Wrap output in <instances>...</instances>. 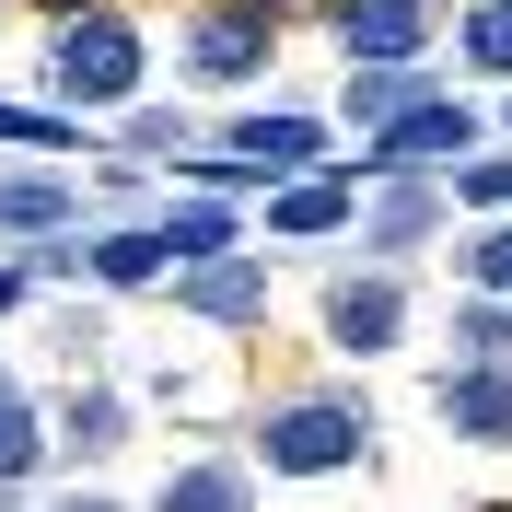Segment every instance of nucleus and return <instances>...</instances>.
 <instances>
[{
  "instance_id": "8",
  "label": "nucleus",
  "mask_w": 512,
  "mask_h": 512,
  "mask_svg": "<svg viewBox=\"0 0 512 512\" xmlns=\"http://www.w3.org/2000/svg\"><path fill=\"white\" fill-rule=\"evenodd\" d=\"M315 152H326L315 117H245V128H233V163H268V175H303Z\"/></svg>"
},
{
  "instance_id": "11",
  "label": "nucleus",
  "mask_w": 512,
  "mask_h": 512,
  "mask_svg": "<svg viewBox=\"0 0 512 512\" xmlns=\"http://www.w3.org/2000/svg\"><path fill=\"white\" fill-rule=\"evenodd\" d=\"M175 303H198V315H222V326H245L256 303H268V280H256V268H198V280H175Z\"/></svg>"
},
{
  "instance_id": "22",
  "label": "nucleus",
  "mask_w": 512,
  "mask_h": 512,
  "mask_svg": "<svg viewBox=\"0 0 512 512\" xmlns=\"http://www.w3.org/2000/svg\"><path fill=\"white\" fill-rule=\"evenodd\" d=\"M12 303H24V268H0V315H12Z\"/></svg>"
},
{
  "instance_id": "7",
  "label": "nucleus",
  "mask_w": 512,
  "mask_h": 512,
  "mask_svg": "<svg viewBox=\"0 0 512 512\" xmlns=\"http://www.w3.org/2000/svg\"><path fill=\"white\" fill-rule=\"evenodd\" d=\"M466 140H478V117H466V105L419 94L408 117H384V128H373V163H443V152H466Z\"/></svg>"
},
{
  "instance_id": "17",
  "label": "nucleus",
  "mask_w": 512,
  "mask_h": 512,
  "mask_svg": "<svg viewBox=\"0 0 512 512\" xmlns=\"http://www.w3.org/2000/svg\"><path fill=\"white\" fill-rule=\"evenodd\" d=\"M117 431H128V419L105 408V396H82V408L59 419V443H70V454H117Z\"/></svg>"
},
{
  "instance_id": "1",
  "label": "nucleus",
  "mask_w": 512,
  "mask_h": 512,
  "mask_svg": "<svg viewBox=\"0 0 512 512\" xmlns=\"http://www.w3.org/2000/svg\"><path fill=\"white\" fill-rule=\"evenodd\" d=\"M361 443H373L361 396H280V408L256 419L268 478H338V466H361Z\"/></svg>"
},
{
  "instance_id": "10",
  "label": "nucleus",
  "mask_w": 512,
  "mask_h": 512,
  "mask_svg": "<svg viewBox=\"0 0 512 512\" xmlns=\"http://www.w3.org/2000/svg\"><path fill=\"white\" fill-rule=\"evenodd\" d=\"M268 222L280 233H338L350 222V187H338V175H291V187L268 198Z\"/></svg>"
},
{
  "instance_id": "18",
  "label": "nucleus",
  "mask_w": 512,
  "mask_h": 512,
  "mask_svg": "<svg viewBox=\"0 0 512 512\" xmlns=\"http://www.w3.org/2000/svg\"><path fill=\"white\" fill-rule=\"evenodd\" d=\"M454 338H466L478 361H512V303H501V291H489V303H466V326H454Z\"/></svg>"
},
{
  "instance_id": "12",
  "label": "nucleus",
  "mask_w": 512,
  "mask_h": 512,
  "mask_svg": "<svg viewBox=\"0 0 512 512\" xmlns=\"http://www.w3.org/2000/svg\"><path fill=\"white\" fill-rule=\"evenodd\" d=\"M152 512H245V478H233V466H175V478L152 489Z\"/></svg>"
},
{
  "instance_id": "3",
  "label": "nucleus",
  "mask_w": 512,
  "mask_h": 512,
  "mask_svg": "<svg viewBox=\"0 0 512 512\" xmlns=\"http://www.w3.org/2000/svg\"><path fill=\"white\" fill-rule=\"evenodd\" d=\"M338 47L350 70H408L431 47V0H338Z\"/></svg>"
},
{
  "instance_id": "9",
  "label": "nucleus",
  "mask_w": 512,
  "mask_h": 512,
  "mask_svg": "<svg viewBox=\"0 0 512 512\" xmlns=\"http://www.w3.org/2000/svg\"><path fill=\"white\" fill-rule=\"evenodd\" d=\"M233 210L222 198H187V210H163V256H175V268H198V256H233Z\"/></svg>"
},
{
  "instance_id": "14",
  "label": "nucleus",
  "mask_w": 512,
  "mask_h": 512,
  "mask_svg": "<svg viewBox=\"0 0 512 512\" xmlns=\"http://www.w3.org/2000/svg\"><path fill=\"white\" fill-rule=\"evenodd\" d=\"M175 256H163V233H117V245H94V280H117V291H140V280H163Z\"/></svg>"
},
{
  "instance_id": "23",
  "label": "nucleus",
  "mask_w": 512,
  "mask_h": 512,
  "mask_svg": "<svg viewBox=\"0 0 512 512\" xmlns=\"http://www.w3.org/2000/svg\"><path fill=\"white\" fill-rule=\"evenodd\" d=\"M59 512H117V501H94V489H82V501H59Z\"/></svg>"
},
{
  "instance_id": "24",
  "label": "nucleus",
  "mask_w": 512,
  "mask_h": 512,
  "mask_svg": "<svg viewBox=\"0 0 512 512\" xmlns=\"http://www.w3.org/2000/svg\"><path fill=\"white\" fill-rule=\"evenodd\" d=\"M59 12H82V0H59Z\"/></svg>"
},
{
  "instance_id": "21",
  "label": "nucleus",
  "mask_w": 512,
  "mask_h": 512,
  "mask_svg": "<svg viewBox=\"0 0 512 512\" xmlns=\"http://www.w3.org/2000/svg\"><path fill=\"white\" fill-rule=\"evenodd\" d=\"M454 198H478V210H489V198H512V163H466V175H454Z\"/></svg>"
},
{
  "instance_id": "20",
  "label": "nucleus",
  "mask_w": 512,
  "mask_h": 512,
  "mask_svg": "<svg viewBox=\"0 0 512 512\" xmlns=\"http://www.w3.org/2000/svg\"><path fill=\"white\" fill-rule=\"evenodd\" d=\"M466 268H478V291H501V303H512V222L478 233V256H466Z\"/></svg>"
},
{
  "instance_id": "5",
  "label": "nucleus",
  "mask_w": 512,
  "mask_h": 512,
  "mask_svg": "<svg viewBox=\"0 0 512 512\" xmlns=\"http://www.w3.org/2000/svg\"><path fill=\"white\" fill-rule=\"evenodd\" d=\"M326 338H338V350H361V361L396 350V338H408V291L384 280V268H373V280H338V291H326Z\"/></svg>"
},
{
  "instance_id": "19",
  "label": "nucleus",
  "mask_w": 512,
  "mask_h": 512,
  "mask_svg": "<svg viewBox=\"0 0 512 512\" xmlns=\"http://www.w3.org/2000/svg\"><path fill=\"white\" fill-rule=\"evenodd\" d=\"M35 466V419H24V396H12V384H0V489L24 478Z\"/></svg>"
},
{
  "instance_id": "6",
  "label": "nucleus",
  "mask_w": 512,
  "mask_h": 512,
  "mask_svg": "<svg viewBox=\"0 0 512 512\" xmlns=\"http://www.w3.org/2000/svg\"><path fill=\"white\" fill-rule=\"evenodd\" d=\"M443 431L512 443V361H454V373H443Z\"/></svg>"
},
{
  "instance_id": "15",
  "label": "nucleus",
  "mask_w": 512,
  "mask_h": 512,
  "mask_svg": "<svg viewBox=\"0 0 512 512\" xmlns=\"http://www.w3.org/2000/svg\"><path fill=\"white\" fill-rule=\"evenodd\" d=\"M373 233H384V245H419V233H431V187H419V175H408V187H384Z\"/></svg>"
},
{
  "instance_id": "2",
  "label": "nucleus",
  "mask_w": 512,
  "mask_h": 512,
  "mask_svg": "<svg viewBox=\"0 0 512 512\" xmlns=\"http://www.w3.org/2000/svg\"><path fill=\"white\" fill-rule=\"evenodd\" d=\"M47 70H59V94H82V105L140 94V24H117V12H82V24L47 47Z\"/></svg>"
},
{
  "instance_id": "16",
  "label": "nucleus",
  "mask_w": 512,
  "mask_h": 512,
  "mask_svg": "<svg viewBox=\"0 0 512 512\" xmlns=\"http://www.w3.org/2000/svg\"><path fill=\"white\" fill-rule=\"evenodd\" d=\"M466 59H478V70H501V82H512V0H489V12H466Z\"/></svg>"
},
{
  "instance_id": "13",
  "label": "nucleus",
  "mask_w": 512,
  "mask_h": 512,
  "mask_svg": "<svg viewBox=\"0 0 512 512\" xmlns=\"http://www.w3.org/2000/svg\"><path fill=\"white\" fill-rule=\"evenodd\" d=\"M70 198L47 187V175H0V233H59Z\"/></svg>"
},
{
  "instance_id": "4",
  "label": "nucleus",
  "mask_w": 512,
  "mask_h": 512,
  "mask_svg": "<svg viewBox=\"0 0 512 512\" xmlns=\"http://www.w3.org/2000/svg\"><path fill=\"white\" fill-rule=\"evenodd\" d=\"M187 70H198V82H245V70H268V0H222V12H198Z\"/></svg>"
}]
</instances>
